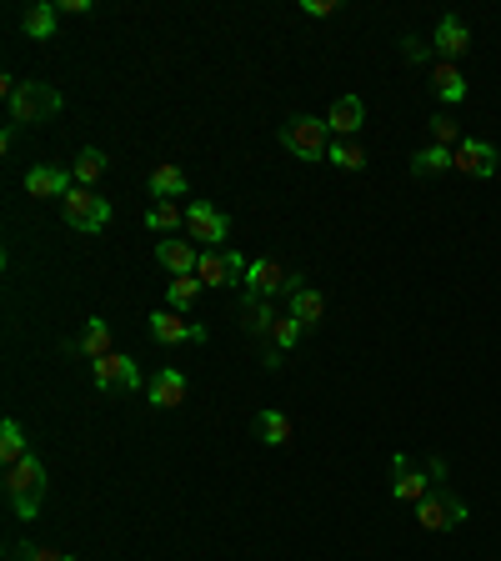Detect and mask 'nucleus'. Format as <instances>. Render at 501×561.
Masks as SVG:
<instances>
[{
    "label": "nucleus",
    "mask_w": 501,
    "mask_h": 561,
    "mask_svg": "<svg viewBox=\"0 0 501 561\" xmlns=\"http://www.w3.org/2000/svg\"><path fill=\"white\" fill-rule=\"evenodd\" d=\"M6 496H11V511H16L21 521H36L41 496H46V466H41V456H36V451L6 471Z\"/></svg>",
    "instance_id": "nucleus-1"
},
{
    "label": "nucleus",
    "mask_w": 501,
    "mask_h": 561,
    "mask_svg": "<svg viewBox=\"0 0 501 561\" xmlns=\"http://www.w3.org/2000/svg\"><path fill=\"white\" fill-rule=\"evenodd\" d=\"M6 106H11V126H41L61 111V91L46 86V81H21L6 96Z\"/></svg>",
    "instance_id": "nucleus-2"
},
{
    "label": "nucleus",
    "mask_w": 501,
    "mask_h": 561,
    "mask_svg": "<svg viewBox=\"0 0 501 561\" xmlns=\"http://www.w3.org/2000/svg\"><path fill=\"white\" fill-rule=\"evenodd\" d=\"M281 146H286L296 161H326L331 131H326V121H316V116H291V121H281Z\"/></svg>",
    "instance_id": "nucleus-3"
},
{
    "label": "nucleus",
    "mask_w": 501,
    "mask_h": 561,
    "mask_svg": "<svg viewBox=\"0 0 501 561\" xmlns=\"http://www.w3.org/2000/svg\"><path fill=\"white\" fill-rule=\"evenodd\" d=\"M186 231H191V241H201V251H221L231 241V216L211 201H191L186 206Z\"/></svg>",
    "instance_id": "nucleus-4"
},
{
    "label": "nucleus",
    "mask_w": 501,
    "mask_h": 561,
    "mask_svg": "<svg viewBox=\"0 0 501 561\" xmlns=\"http://www.w3.org/2000/svg\"><path fill=\"white\" fill-rule=\"evenodd\" d=\"M416 521H421V531H451L456 521H466V501L451 486H431L416 501Z\"/></svg>",
    "instance_id": "nucleus-5"
},
{
    "label": "nucleus",
    "mask_w": 501,
    "mask_h": 561,
    "mask_svg": "<svg viewBox=\"0 0 501 561\" xmlns=\"http://www.w3.org/2000/svg\"><path fill=\"white\" fill-rule=\"evenodd\" d=\"M61 216H66V226H71V231L96 236V231H106V226H111V201H101L96 191H81V186H76V191L66 196Z\"/></svg>",
    "instance_id": "nucleus-6"
},
{
    "label": "nucleus",
    "mask_w": 501,
    "mask_h": 561,
    "mask_svg": "<svg viewBox=\"0 0 501 561\" xmlns=\"http://www.w3.org/2000/svg\"><path fill=\"white\" fill-rule=\"evenodd\" d=\"M91 381H96V391H111V386H121V391H141V386H146L141 366H136L131 356H121V351L91 361Z\"/></svg>",
    "instance_id": "nucleus-7"
},
{
    "label": "nucleus",
    "mask_w": 501,
    "mask_h": 561,
    "mask_svg": "<svg viewBox=\"0 0 501 561\" xmlns=\"http://www.w3.org/2000/svg\"><path fill=\"white\" fill-rule=\"evenodd\" d=\"M246 266L251 261H241L236 251H201V266H196V276H201V286H246Z\"/></svg>",
    "instance_id": "nucleus-8"
},
{
    "label": "nucleus",
    "mask_w": 501,
    "mask_h": 561,
    "mask_svg": "<svg viewBox=\"0 0 501 561\" xmlns=\"http://www.w3.org/2000/svg\"><path fill=\"white\" fill-rule=\"evenodd\" d=\"M286 281H291V271H286V266H276L271 256H261V261H251V266H246V301L286 296Z\"/></svg>",
    "instance_id": "nucleus-9"
},
{
    "label": "nucleus",
    "mask_w": 501,
    "mask_h": 561,
    "mask_svg": "<svg viewBox=\"0 0 501 561\" xmlns=\"http://www.w3.org/2000/svg\"><path fill=\"white\" fill-rule=\"evenodd\" d=\"M26 191H31L36 201H66V196L76 191V176H71L66 166H31V171H26Z\"/></svg>",
    "instance_id": "nucleus-10"
},
{
    "label": "nucleus",
    "mask_w": 501,
    "mask_h": 561,
    "mask_svg": "<svg viewBox=\"0 0 501 561\" xmlns=\"http://www.w3.org/2000/svg\"><path fill=\"white\" fill-rule=\"evenodd\" d=\"M321 121H326V131H331V136L356 141V131L366 126V106H361V96H336V101H331V111H326Z\"/></svg>",
    "instance_id": "nucleus-11"
},
{
    "label": "nucleus",
    "mask_w": 501,
    "mask_h": 561,
    "mask_svg": "<svg viewBox=\"0 0 501 561\" xmlns=\"http://www.w3.org/2000/svg\"><path fill=\"white\" fill-rule=\"evenodd\" d=\"M151 336L161 346H181V341H206V326L201 321H186L176 311H151Z\"/></svg>",
    "instance_id": "nucleus-12"
},
{
    "label": "nucleus",
    "mask_w": 501,
    "mask_h": 561,
    "mask_svg": "<svg viewBox=\"0 0 501 561\" xmlns=\"http://www.w3.org/2000/svg\"><path fill=\"white\" fill-rule=\"evenodd\" d=\"M186 396H191V381H186V371H181V366H161V371L151 376V406L176 411Z\"/></svg>",
    "instance_id": "nucleus-13"
},
{
    "label": "nucleus",
    "mask_w": 501,
    "mask_h": 561,
    "mask_svg": "<svg viewBox=\"0 0 501 561\" xmlns=\"http://www.w3.org/2000/svg\"><path fill=\"white\" fill-rule=\"evenodd\" d=\"M431 46H436V56H441V61H461V56L471 51V31H466V21H461V16H441V26H436Z\"/></svg>",
    "instance_id": "nucleus-14"
},
{
    "label": "nucleus",
    "mask_w": 501,
    "mask_h": 561,
    "mask_svg": "<svg viewBox=\"0 0 501 561\" xmlns=\"http://www.w3.org/2000/svg\"><path fill=\"white\" fill-rule=\"evenodd\" d=\"M451 156H456V171L461 176H476V181L496 176V146H486V141H461Z\"/></svg>",
    "instance_id": "nucleus-15"
},
{
    "label": "nucleus",
    "mask_w": 501,
    "mask_h": 561,
    "mask_svg": "<svg viewBox=\"0 0 501 561\" xmlns=\"http://www.w3.org/2000/svg\"><path fill=\"white\" fill-rule=\"evenodd\" d=\"M431 491V471H411L406 456H391V496L396 501H421Z\"/></svg>",
    "instance_id": "nucleus-16"
},
{
    "label": "nucleus",
    "mask_w": 501,
    "mask_h": 561,
    "mask_svg": "<svg viewBox=\"0 0 501 561\" xmlns=\"http://www.w3.org/2000/svg\"><path fill=\"white\" fill-rule=\"evenodd\" d=\"M181 196H191V181H186V171H181L176 161H161V166H151V201H181Z\"/></svg>",
    "instance_id": "nucleus-17"
},
{
    "label": "nucleus",
    "mask_w": 501,
    "mask_h": 561,
    "mask_svg": "<svg viewBox=\"0 0 501 561\" xmlns=\"http://www.w3.org/2000/svg\"><path fill=\"white\" fill-rule=\"evenodd\" d=\"M66 351H71V356H91V361L111 356V321L91 316V321H86V331H81L76 341H66Z\"/></svg>",
    "instance_id": "nucleus-18"
},
{
    "label": "nucleus",
    "mask_w": 501,
    "mask_h": 561,
    "mask_svg": "<svg viewBox=\"0 0 501 561\" xmlns=\"http://www.w3.org/2000/svg\"><path fill=\"white\" fill-rule=\"evenodd\" d=\"M156 261H161L171 276H196L201 251H196L191 241H156Z\"/></svg>",
    "instance_id": "nucleus-19"
},
{
    "label": "nucleus",
    "mask_w": 501,
    "mask_h": 561,
    "mask_svg": "<svg viewBox=\"0 0 501 561\" xmlns=\"http://www.w3.org/2000/svg\"><path fill=\"white\" fill-rule=\"evenodd\" d=\"M431 91H436V101L461 106V101H466V76H461L451 61H436V66H431Z\"/></svg>",
    "instance_id": "nucleus-20"
},
{
    "label": "nucleus",
    "mask_w": 501,
    "mask_h": 561,
    "mask_svg": "<svg viewBox=\"0 0 501 561\" xmlns=\"http://www.w3.org/2000/svg\"><path fill=\"white\" fill-rule=\"evenodd\" d=\"M106 171H111V156H106V151H96V146H86V151L71 161V176H76V186H81V191H91Z\"/></svg>",
    "instance_id": "nucleus-21"
},
{
    "label": "nucleus",
    "mask_w": 501,
    "mask_h": 561,
    "mask_svg": "<svg viewBox=\"0 0 501 561\" xmlns=\"http://www.w3.org/2000/svg\"><path fill=\"white\" fill-rule=\"evenodd\" d=\"M291 416L286 411H276V406H266L261 416H256V436L266 441V446H291Z\"/></svg>",
    "instance_id": "nucleus-22"
},
{
    "label": "nucleus",
    "mask_w": 501,
    "mask_h": 561,
    "mask_svg": "<svg viewBox=\"0 0 501 561\" xmlns=\"http://www.w3.org/2000/svg\"><path fill=\"white\" fill-rule=\"evenodd\" d=\"M286 301H291L286 311H291L301 326H321V316H326V296H321L316 286H306V291H296V296H286Z\"/></svg>",
    "instance_id": "nucleus-23"
},
{
    "label": "nucleus",
    "mask_w": 501,
    "mask_h": 561,
    "mask_svg": "<svg viewBox=\"0 0 501 561\" xmlns=\"http://www.w3.org/2000/svg\"><path fill=\"white\" fill-rule=\"evenodd\" d=\"M56 21H61L56 0H41V6H31V11H26V21H21V26H26V36H31V41H51V36H56Z\"/></svg>",
    "instance_id": "nucleus-24"
},
{
    "label": "nucleus",
    "mask_w": 501,
    "mask_h": 561,
    "mask_svg": "<svg viewBox=\"0 0 501 561\" xmlns=\"http://www.w3.org/2000/svg\"><path fill=\"white\" fill-rule=\"evenodd\" d=\"M441 171H456V156L446 146H421L411 156V176H441Z\"/></svg>",
    "instance_id": "nucleus-25"
},
{
    "label": "nucleus",
    "mask_w": 501,
    "mask_h": 561,
    "mask_svg": "<svg viewBox=\"0 0 501 561\" xmlns=\"http://www.w3.org/2000/svg\"><path fill=\"white\" fill-rule=\"evenodd\" d=\"M26 456H31V446H26L21 421H0V461H6V471H11L16 461H26Z\"/></svg>",
    "instance_id": "nucleus-26"
},
{
    "label": "nucleus",
    "mask_w": 501,
    "mask_h": 561,
    "mask_svg": "<svg viewBox=\"0 0 501 561\" xmlns=\"http://www.w3.org/2000/svg\"><path fill=\"white\" fill-rule=\"evenodd\" d=\"M186 226V211L176 206V201H156L151 211H146V231H156V236H171V231H181Z\"/></svg>",
    "instance_id": "nucleus-27"
},
{
    "label": "nucleus",
    "mask_w": 501,
    "mask_h": 561,
    "mask_svg": "<svg viewBox=\"0 0 501 561\" xmlns=\"http://www.w3.org/2000/svg\"><path fill=\"white\" fill-rule=\"evenodd\" d=\"M201 291H206V286H201V276H176V281L166 286V311H176V316H181V311H191Z\"/></svg>",
    "instance_id": "nucleus-28"
},
{
    "label": "nucleus",
    "mask_w": 501,
    "mask_h": 561,
    "mask_svg": "<svg viewBox=\"0 0 501 561\" xmlns=\"http://www.w3.org/2000/svg\"><path fill=\"white\" fill-rule=\"evenodd\" d=\"M301 321L291 316V311H276V321H271V336H266V346H276V351H291L296 341H301Z\"/></svg>",
    "instance_id": "nucleus-29"
},
{
    "label": "nucleus",
    "mask_w": 501,
    "mask_h": 561,
    "mask_svg": "<svg viewBox=\"0 0 501 561\" xmlns=\"http://www.w3.org/2000/svg\"><path fill=\"white\" fill-rule=\"evenodd\" d=\"M326 161H331V166H341V171H361V166H366V151H361L356 141H341V136H331V151H326Z\"/></svg>",
    "instance_id": "nucleus-30"
},
{
    "label": "nucleus",
    "mask_w": 501,
    "mask_h": 561,
    "mask_svg": "<svg viewBox=\"0 0 501 561\" xmlns=\"http://www.w3.org/2000/svg\"><path fill=\"white\" fill-rule=\"evenodd\" d=\"M431 146H446V151L461 146V131H456L451 116H431Z\"/></svg>",
    "instance_id": "nucleus-31"
},
{
    "label": "nucleus",
    "mask_w": 501,
    "mask_h": 561,
    "mask_svg": "<svg viewBox=\"0 0 501 561\" xmlns=\"http://www.w3.org/2000/svg\"><path fill=\"white\" fill-rule=\"evenodd\" d=\"M301 16H336V0H301Z\"/></svg>",
    "instance_id": "nucleus-32"
},
{
    "label": "nucleus",
    "mask_w": 501,
    "mask_h": 561,
    "mask_svg": "<svg viewBox=\"0 0 501 561\" xmlns=\"http://www.w3.org/2000/svg\"><path fill=\"white\" fill-rule=\"evenodd\" d=\"M26 556H31V561H76V556H66V551H51V546H26Z\"/></svg>",
    "instance_id": "nucleus-33"
},
{
    "label": "nucleus",
    "mask_w": 501,
    "mask_h": 561,
    "mask_svg": "<svg viewBox=\"0 0 501 561\" xmlns=\"http://www.w3.org/2000/svg\"><path fill=\"white\" fill-rule=\"evenodd\" d=\"M56 11H61V16H86L91 0H56Z\"/></svg>",
    "instance_id": "nucleus-34"
},
{
    "label": "nucleus",
    "mask_w": 501,
    "mask_h": 561,
    "mask_svg": "<svg viewBox=\"0 0 501 561\" xmlns=\"http://www.w3.org/2000/svg\"><path fill=\"white\" fill-rule=\"evenodd\" d=\"M281 356H286V351H276V346H266V361H261V366H266V371H276V366H281Z\"/></svg>",
    "instance_id": "nucleus-35"
},
{
    "label": "nucleus",
    "mask_w": 501,
    "mask_h": 561,
    "mask_svg": "<svg viewBox=\"0 0 501 561\" xmlns=\"http://www.w3.org/2000/svg\"><path fill=\"white\" fill-rule=\"evenodd\" d=\"M21 561H31V556H26V551H21Z\"/></svg>",
    "instance_id": "nucleus-36"
}]
</instances>
